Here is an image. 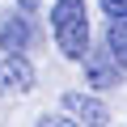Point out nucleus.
I'll return each instance as SVG.
<instances>
[{"instance_id":"3","label":"nucleus","mask_w":127,"mask_h":127,"mask_svg":"<svg viewBox=\"0 0 127 127\" xmlns=\"http://www.w3.org/2000/svg\"><path fill=\"white\" fill-rule=\"evenodd\" d=\"M34 85V68L21 59V51H9L0 59V97L4 93H26Z\"/></svg>"},{"instance_id":"7","label":"nucleus","mask_w":127,"mask_h":127,"mask_svg":"<svg viewBox=\"0 0 127 127\" xmlns=\"http://www.w3.org/2000/svg\"><path fill=\"white\" fill-rule=\"evenodd\" d=\"M102 9L110 17H127V0H102Z\"/></svg>"},{"instance_id":"2","label":"nucleus","mask_w":127,"mask_h":127,"mask_svg":"<svg viewBox=\"0 0 127 127\" xmlns=\"http://www.w3.org/2000/svg\"><path fill=\"white\" fill-rule=\"evenodd\" d=\"M119 55L110 51V42L102 47V51H89L85 55V76H89V85H97V89H114L119 85Z\"/></svg>"},{"instance_id":"4","label":"nucleus","mask_w":127,"mask_h":127,"mask_svg":"<svg viewBox=\"0 0 127 127\" xmlns=\"http://www.w3.org/2000/svg\"><path fill=\"white\" fill-rule=\"evenodd\" d=\"M64 110H72V114L85 119V123H110V110H106L97 97H85V93H64Z\"/></svg>"},{"instance_id":"5","label":"nucleus","mask_w":127,"mask_h":127,"mask_svg":"<svg viewBox=\"0 0 127 127\" xmlns=\"http://www.w3.org/2000/svg\"><path fill=\"white\" fill-rule=\"evenodd\" d=\"M0 47L4 51H26L30 47V21L26 17H9L0 26Z\"/></svg>"},{"instance_id":"6","label":"nucleus","mask_w":127,"mask_h":127,"mask_svg":"<svg viewBox=\"0 0 127 127\" xmlns=\"http://www.w3.org/2000/svg\"><path fill=\"white\" fill-rule=\"evenodd\" d=\"M106 42H110V51L119 55V64L127 68V17H114V21H110V30H106Z\"/></svg>"},{"instance_id":"1","label":"nucleus","mask_w":127,"mask_h":127,"mask_svg":"<svg viewBox=\"0 0 127 127\" xmlns=\"http://www.w3.org/2000/svg\"><path fill=\"white\" fill-rule=\"evenodd\" d=\"M51 30H55V42H59V51L68 59H85L89 55V13H85V0H55Z\"/></svg>"},{"instance_id":"8","label":"nucleus","mask_w":127,"mask_h":127,"mask_svg":"<svg viewBox=\"0 0 127 127\" xmlns=\"http://www.w3.org/2000/svg\"><path fill=\"white\" fill-rule=\"evenodd\" d=\"M17 4H21V9H38V0H17Z\"/></svg>"}]
</instances>
